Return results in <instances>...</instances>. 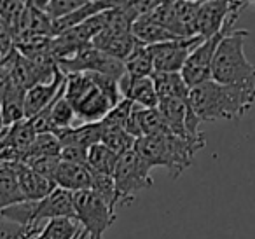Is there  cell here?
Instances as JSON below:
<instances>
[{"instance_id":"obj_1","label":"cell","mask_w":255,"mask_h":239,"mask_svg":"<svg viewBox=\"0 0 255 239\" xmlns=\"http://www.w3.org/2000/svg\"><path fill=\"white\" fill-rule=\"evenodd\" d=\"M117 79L102 74H70L65 77L63 96L84 124L100 122L123 100Z\"/></svg>"},{"instance_id":"obj_2","label":"cell","mask_w":255,"mask_h":239,"mask_svg":"<svg viewBox=\"0 0 255 239\" xmlns=\"http://www.w3.org/2000/svg\"><path fill=\"white\" fill-rule=\"evenodd\" d=\"M189 105L201 122L234 120L255 105V88L206 81L189 91Z\"/></svg>"},{"instance_id":"obj_3","label":"cell","mask_w":255,"mask_h":239,"mask_svg":"<svg viewBox=\"0 0 255 239\" xmlns=\"http://www.w3.org/2000/svg\"><path fill=\"white\" fill-rule=\"evenodd\" d=\"M206 145L205 134L198 136H178V134H156L142 136L136 140L135 152L150 166L164 168L170 171L171 178L177 180L187 171L194 162V155Z\"/></svg>"},{"instance_id":"obj_4","label":"cell","mask_w":255,"mask_h":239,"mask_svg":"<svg viewBox=\"0 0 255 239\" xmlns=\"http://www.w3.org/2000/svg\"><path fill=\"white\" fill-rule=\"evenodd\" d=\"M248 35V30H233L220 40L212 65V81L255 88V63L245 56V40Z\"/></svg>"},{"instance_id":"obj_5","label":"cell","mask_w":255,"mask_h":239,"mask_svg":"<svg viewBox=\"0 0 255 239\" xmlns=\"http://www.w3.org/2000/svg\"><path fill=\"white\" fill-rule=\"evenodd\" d=\"M150 166L135 152V148L119 155L116 169L112 173L117 194V208L129 206L142 190L154 185Z\"/></svg>"},{"instance_id":"obj_6","label":"cell","mask_w":255,"mask_h":239,"mask_svg":"<svg viewBox=\"0 0 255 239\" xmlns=\"http://www.w3.org/2000/svg\"><path fill=\"white\" fill-rule=\"evenodd\" d=\"M75 220L89 239H103L105 231L116 222V213L93 190L74 192Z\"/></svg>"},{"instance_id":"obj_7","label":"cell","mask_w":255,"mask_h":239,"mask_svg":"<svg viewBox=\"0 0 255 239\" xmlns=\"http://www.w3.org/2000/svg\"><path fill=\"white\" fill-rule=\"evenodd\" d=\"M58 67L65 75L79 74V72H86V74H102L109 75L119 81L124 75V63L116 58L109 56L103 51L96 49L93 44L79 49L74 56L67 58V60L58 61Z\"/></svg>"},{"instance_id":"obj_8","label":"cell","mask_w":255,"mask_h":239,"mask_svg":"<svg viewBox=\"0 0 255 239\" xmlns=\"http://www.w3.org/2000/svg\"><path fill=\"white\" fill-rule=\"evenodd\" d=\"M198 11L199 4L192 0H177L171 4L157 5L152 12L145 16H149L157 25L170 30L173 35L180 37V39H191V37H198L196 33Z\"/></svg>"},{"instance_id":"obj_9","label":"cell","mask_w":255,"mask_h":239,"mask_svg":"<svg viewBox=\"0 0 255 239\" xmlns=\"http://www.w3.org/2000/svg\"><path fill=\"white\" fill-rule=\"evenodd\" d=\"M229 32H233V25H227L220 33L210 37V39H205L189 54L187 61H185L184 68L180 72L185 84L189 86V89L196 88V86L203 84L206 81H212V65L217 53V47H219L220 40Z\"/></svg>"},{"instance_id":"obj_10","label":"cell","mask_w":255,"mask_h":239,"mask_svg":"<svg viewBox=\"0 0 255 239\" xmlns=\"http://www.w3.org/2000/svg\"><path fill=\"white\" fill-rule=\"evenodd\" d=\"M203 37L178 39L171 42L149 46L154 61V72H182L189 54L203 42Z\"/></svg>"},{"instance_id":"obj_11","label":"cell","mask_w":255,"mask_h":239,"mask_svg":"<svg viewBox=\"0 0 255 239\" xmlns=\"http://www.w3.org/2000/svg\"><path fill=\"white\" fill-rule=\"evenodd\" d=\"M75 218L74 192L56 189L40 201H32V225L44 227L53 218Z\"/></svg>"},{"instance_id":"obj_12","label":"cell","mask_w":255,"mask_h":239,"mask_svg":"<svg viewBox=\"0 0 255 239\" xmlns=\"http://www.w3.org/2000/svg\"><path fill=\"white\" fill-rule=\"evenodd\" d=\"M117 84L123 98L131 100L143 109H157L159 105V96L156 93L152 77H131L124 72Z\"/></svg>"},{"instance_id":"obj_13","label":"cell","mask_w":255,"mask_h":239,"mask_svg":"<svg viewBox=\"0 0 255 239\" xmlns=\"http://www.w3.org/2000/svg\"><path fill=\"white\" fill-rule=\"evenodd\" d=\"M67 75L61 70L54 74V77L47 82H39L32 86L25 95V119H32L39 112H42L51 102L58 96L61 86L65 82Z\"/></svg>"},{"instance_id":"obj_14","label":"cell","mask_w":255,"mask_h":239,"mask_svg":"<svg viewBox=\"0 0 255 239\" xmlns=\"http://www.w3.org/2000/svg\"><path fill=\"white\" fill-rule=\"evenodd\" d=\"M12 166H14L16 176H18L19 189L26 201H40L56 189L53 180L33 171L30 166L23 164V162H12Z\"/></svg>"},{"instance_id":"obj_15","label":"cell","mask_w":255,"mask_h":239,"mask_svg":"<svg viewBox=\"0 0 255 239\" xmlns=\"http://www.w3.org/2000/svg\"><path fill=\"white\" fill-rule=\"evenodd\" d=\"M93 175L84 164H74V162H60L56 173L53 176V182L56 187L70 192H81V190L91 189Z\"/></svg>"},{"instance_id":"obj_16","label":"cell","mask_w":255,"mask_h":239,"mask_svg":"<svg viewBox=\"0 0 255 239\" xmlns=\"http://www.w3.org/2000/svg\"><path fill=\"white\" fill-rule=\"evenodd\" d=\"M102 122H91V124H82L77 127H67V129L56 131V138L60 140V145H75V147H82L88 150L89 147L100 143L102 141Z\"/></svg>"},{"instance_id":"obj_17","label":"cell","mask_w":255,"mask_h":239,"mask_svg":"<svg viewBox=\"0 0 255 239\" xmlns=\"http://www.w3.org/2000/svg\"><path fill=\"white\" fill-rule=\"evenodd\" d=\"M131 33L136 39V42L143 44V46H156V44H164V42H171V40L180 39V37L173 35V33L164 28V26L152 21L149 16H142V18L136 19V21L133 23Z\"/></svg>"},{"instance_id":"obj_18","label":"cell","mask_w":255,"mask_h":239,"mask_svg":"<svg viewBox=\"0 0 255 239\" xmlns=\"http://www.w3.org/2000/svg\"><path fill=\"white\" fill-rule=\"evenodd\" d=\"M156 93L159 100L168 98H182L189 100V86L185 84L180 72H154L152 75Z\"/></svg>"},{"instance_id":"obj_19","label":"cell","mask_w":255,"mask_h":239,"mask_svg":"<svg viewBox=\"0 0 255 239\" xmlns=\"http://www.w3.org/2000/svg\"><path fill=\"white\" fill-rule=\"evenodd\" d=\"M25 201L12 162H0V211Z\"/></svg>"},{"instance_id":"obj_20","label":"cell","mask_w":255,"mask_h":239,"mask_svg":"<svg viewBox=\"0 0 255 239\" xmlns=\"http://www.w3.org/2000/svg\"><path fill=\"white\" fill-rule=\"evenodd\" d=\"M25 95L26 91L11 86V89L0 103L4 126H12V124L25 120Z\"/></svg>"},{"instance_id":"obj_21","label":"cell","mask_w":255,"mask_h":239,"mask_svg":"<svg viewBox=\"0 0 255 239\" xmlns=\"http://www.w3.org/2000/svg\"><path fill=\"white\" fill-rule=\"evenodd\" d=\"M117 159L112 150L105 147L103 143H96L88 148V155H86V166L91 173H100V175H110L112 176L114 169H116Z\"/></svg>"},{"instance_id":"obj_22","label":"cell","mask_w":255,"mask_h":239,"mask_svg":"<svg viewBox=\"0 0 255 239\" xmlns=\"http://www.w3.org/2000/svg\"><path fill=\"white\" fill-rule=\"evenodd\" d=\"M63 91H65V82H63V86H61L58 96L49 105V117H51V126H53V134L56 133V131L72 127L74 120L77 119L74 112V107H72L70 102L63 96Z\"/></svg>"},{"instance_id":"obj_23","label":"cell","mask_w":255,"mask_h":239,"mask_svg":"<svg viewBox=\"0 0 255 239\" xmlns=\"http://www.w3.org/2000/svg\"><path fill=\"white\" fill-rule=\"evenodd\" d=\"M124 70L131 77H150L154 74V61L149 46L136 44L133 53L124 61Z\"/></svg>"},{"instance_id":"obj_24","label":"cell","mask_w":255,"mask_h":239,"mask_svg":"<svg viewBox=\"0 0 255 239\" xmlns=\"http://www.w3.org/2000/svg\"><path fill=\"white\" fill-rule=\"evenodd\" d=\"M100 122H102V120H100ZM102 126H103V131H102V141H100V143H103L116 155H123L135 148L136 138L131 136L126 129H123V127L105 126L103 122H102Z\"/></svg>"},{"instance_id":"obj_25","label":"cell","mask_w":255,"mask_h":239,"mask_svg":"<svg viewBox=\"0 0 255 239\" xmlns=\"http://www.w3.org/2000/svg\"><path fill=\"white\" fill-rule=\"evenodd\" d=\"M42 236L46 239H81L84 236L81 224L75 218H53L42 229Z\"/></svg>"},{"instance_id":"obj_26","label":"cell","mask_w":255,"mask_h":239,"mask_svg":"<svg viewBox=\"0 0 255 239\" xmlns=\"http://www.w3.org/2000/svg\"><path fill=\"white\" fill-rule=\"evenodd\" d=\"M60 152H61V145L60 140L56 138V134L53 133L37 134L32 147L26 152V155L23 157L21 162H28L37 157H60Z\"/></svg>"},{"instance_id":"obj_27","label":"cell","mask_w":255,"mask_h":239,"mask_svg":"<svg viewBox=\"0 0 255 239\" xmlns=\"http://www.w3.org/2000/svg\"><path fill=\"white\" fill-rule=\"evenodd\" d=\"M91 189L95 194H98L103 201L110 206V210L116 213L117 208V194H116V185H114V178L110 175H100V173H91Z\"/></svg>"},{"instance_id":"obj_28","label":"cell","mask_w":255,"mask_h":239,"mask_svg":"<svg viewBox=\"0 0 255 239\" xmlns=\"http://www.w3.org/2000/svg\"><path fill=\"white\" fill-rule=\"evenodd\" d=\"M44 227L39 225H19L7 218L0 217V239H21V238H35L42 232Z\"/></svg>"},{"instance_id":"obj_29","label":"cell","mask_w":255,"mask_h":239,"mask_svg":"<svg viewBox=\"0 0 255 239\" xmlns=\"http://www.w3.org/2000/svg\"><path fill=\"white\" fill-rule=\"evenodd\" d=\"M133 107H135V103H133L131 100L123 98L105 117H103L102 122L105 124V126L123 127V129H126L128 120H129V117H131Z\"/></svg>"},{"instance_id":"obj_30","label":"cell","mask_w":255,"mask_h":239,"mask_svg":"<svg viewBox=\"0 0 255 239\" xmlns=\"http://www.w3.org/2000/svg\"><path fill=\"white\" fill-rule=\"evenodd\" d=\"M89 0H51L49 2V7H47V14L53 21L60 18H65L68 16L70 12L77 11L81 9L82 5L88 4Z\"/></svg>"},{"instance_id":"obj_31","label":"cell","mask_w":255,"mask_h":239,"mask_svg":"<svg viewBox=\"0 0 255 239\" xmlns=\"http://www.w3.org/2000/svg\"><path fill=\"white\" fill-rule=\"evenodd\" d=\"M86 155L88 150L82 147H75V145H65L61 147L60 159L63 162H74V164H84L86 166Z\"/></svg>"},{"instance_id":"obj_32","label":"cell","mask_w":255,"mask_h":239,"mask_svg":"<svg viewBox=\"0 0 255 239\" xmlns=\"http://www.w3.org/2000/svg\"><path fill=\"white\" fill-rule=\"evenodd\" d=\"M9 60V56H7ZM7 60L4 63L0 65V103L4 100V96L7 95V91L11 89L12 86V81H11V72H9V65H7Z\"/></svg>"},{"instance_id":"obj_33","label":"cell","mask_w":255,"mask_h":239,"mask_svg":"<svg viewBox=\"0 0 255 239\" xmlns=\"http://www.w3.org/2000/svg\"><path fill=\"white\" fill-rule=\"evenodd\" d=\"M51 0H23V4L30 9H37V11H44L47 12V7H49Z\"/></svg>"},{"instance_id":"obj_34","label":"cell","mask_w":255,"mask_h":239,"mask_svg":"<svg viewBox=\"0 0 255 239\" xmlns=\"http://www.w3.org/2000/svg\"><path fill=\"white\" fill-rule=\"evenodd\" d=\"M196 4H208V2H236V0H192Z\"/></svg>"},{"instance_id":"obj_35","label":"cell","mask_w":255,"mask_h":239,"mask_svg":"<svg viewBox=\"0 0 255 239\" xmlns=\"http://www.w3.org/2000/svg\"><path fill=\"white\" fill-rule=\"evenodd\" d=\"M9 54H11V53H5V51L2 49V47H0V65H2L5 60H7V56H9Z\"/></svg>"},{"instance_id":"obj_36","label":"cell","mask_w":255,"mask_h":239,"mask_svg":"<svg viewBox=\"0 0 255 239\" xmlns=\"http://www.w3.org/2000/svg\"><path fill=\"white\" fill-rule=\"evenodd\" d=\"M4 129V120H2V109H0V131Z\"/></svg>"},{"instance_id":"obj_37","label":"cell","mask_w":255,"mask_h":239,"mask_svg":"<svg viewBox=\"0 0 255 239\" xmlns=\"http://www.w3.org/2000/svg\"><path fill=\"white\" fill-rule=\"evenodd\" d=\"M247 5H255V0H243Z\"/></svg>"},{"instance_id":"obj_38","label":"cell","mask_w":255,"mask_h":239,"mask_svg":"<svg viewBox=\"0 0 255 239\" xmlns=\"http://www.w3.org/2000/svg\"><path fill=\"white\" fill-rule=\"evenodd\" d=\"M21 239H33V238H21Z\"/></svg>"}]
</instances>
